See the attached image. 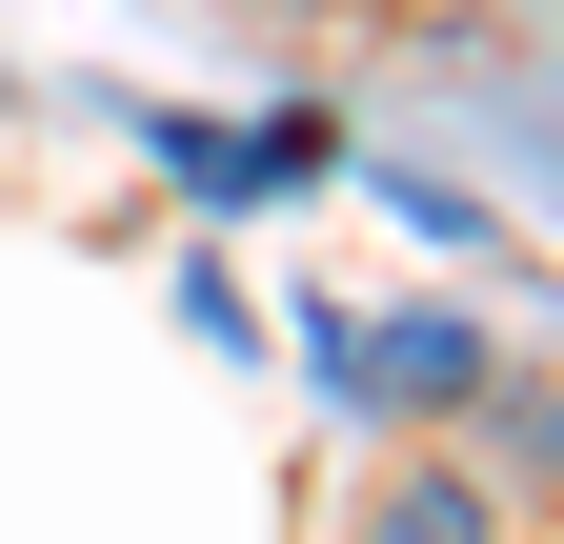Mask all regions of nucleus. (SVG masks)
Returning a JSON list of instances; mask_svg holds the SVG:
<instances>
[{
    "label": "nucleus",
    "mask_w": 564,
    "mask_h": 544,
    "mask_svg": "<svg viewBox=\"0 0 564 544\" xmlns=\"http://www.w3.org/2000/svg\"><path fill=\"white\" fill-rule=\"evenodd\" d=\"M323 363L343 383H403V403H484V383H505V363H484V323H444V303H403V323H323Z\"/></svg>",
    "instance_id": "f257e3e1"
},
{
    "label": "nucleus",
    "mask_w": 564,
    "mask_h": 544,
    "mask_svg": "<svg viewBox=\"0 0 564 544\" xmlns=\"http://www.w3.org/2000/svg\"><path fill=\"white\" fill-rule=\"evenodd\" d=\"M343 544H505V504H484L464 464H403V485H383L364 524H343Z\"/></svg>",
    "instance_id": "f03ea898"
}]
</instances>
